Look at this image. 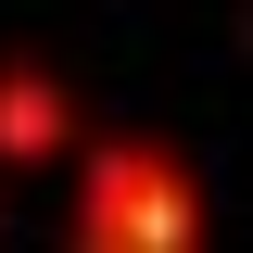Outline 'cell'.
<instances>
[{"mask_svg": "<svg viewBox=\"0 0 253 253\" xmlns=\"http://www.w3.org/2000/svg\"><path fill=\"white\" fill-rule=\"evenodd\" d=\"M76 253H190L203 241V177H190V152H165V139H89L76 152Z\"/></svg>", "mask_w": 253, "mask_h": 253, "instance_id": "cell-1", "label": "cell"}, {"mask_svg": "<svg viewBox=\"0 0 253 253\" xmlns=\"http://www.w3.org/2000/svg\"><path fill=\"white\" fill-rule=\"evenodd\" d=\"M76 152V101H63L51 63H0V165L26 177V165H63Z\"/></svg>", "mask_w": 253, "mask_h": 253, "instance_id": "cell-2", "label": "cell"}, {"mask_svg": "<svg viewBox=\"0 0 253 253\" xmlns=\"http://www.w3.org/2000/svg\"><path fill=\"white\" fill-rule=\"evenodd\" d=\"M0 228H13V203H0Z\"/></svg>", "mask_w": 253, "mask_h": 253, "instance_id": "cell-3", "label": "cell"}]
</instances>
